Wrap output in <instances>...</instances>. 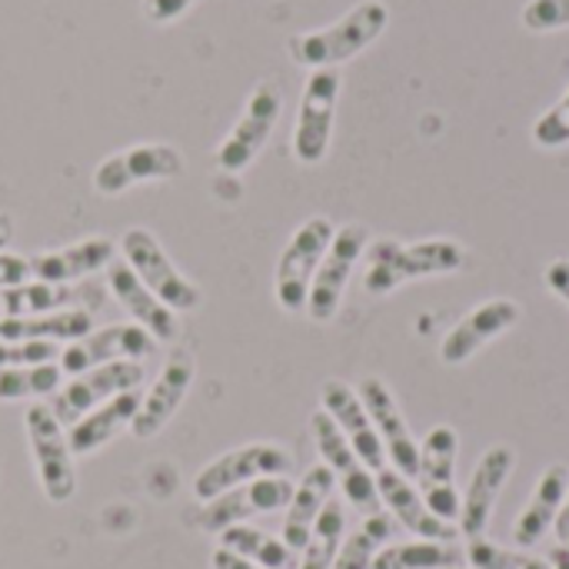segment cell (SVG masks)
Masks as SVG:
<instances>
[{
	"label": "cell",
	"mask_w": 569,
	"mask_h": 569,
	"mask_svg": "<svg viewBox=\"0 0 569 569\" xmlns=\"http://www.w3.org/2000/svg\"><path fill=\"white\" fill-rule=\"evenodd\" d=\"M367 253H370V267L363 273V290L373 297H387L413 280L460 273L470 263V253L453 237H427L417 243H400L393 237H383L370 243Z\"/></svg>",
	"instance_id": "cell-1"
},
{
	"label": "cell",
	"mask_w": 569,
	"mask_h": 569,
	"mask_svg": "<svg viewBox=\"0 0 569 569\" xmlns=\"http://www.w3.org/2000/svg\"><path fill=\"white\" fill-rule=\"evenodd\" d=\"M387 23H390V10L383 0H360L340 20H333L320 30L290 37L287 50H290L293 63H300L307 70L340 67V63L353 60L357 53H363L370 43H377L383 37Z\"/></svg>",
	"instance_id": "cell-2"
},
{
	"label": "cell",
	"mask_w": 569,
	"mask_h": 569,
	"mask_svg": "<svg viewBox=\"0 0 569 569\" xmlns=\"http://www.w3.org/2000/svg\"><path fill=\"white\" fill-rule=\"evenodd\" d=\"M120 253H123V263L150 287V293L160 297L173 313H183V310H197L200 307V300H203L200 287L170 260V253L160 247V240L147 227L123 230Z\"/></svg>",
	"instance_id": "cell-3"
},
{
	"label": "cell",
	"mask_w": 569,
	"mask_h": 569,
	"mask_svg": "<svg viewBox=\"0 0 569 569\" xmlns=\"http://www.w3.org/2000/svg\"><path fill=\"white\" fill-rule=\"evenodd\" d=\"M333 233H337V227L327 217H310L287 240V247H283V253L277 260V270H273V293H277V303L287 313H303L307 310L313 273H317Z\"/></svg>",
	"instance_id": "cell-4"
},
{
	"label": "cell",
	"mask_w": 569,
	"mask_h": 569,
	"mask_svg": "<svg viewBox=\"0 0 569 569\" xmlns=\"http://www.w3.org/2000/svg\"><path fill=\"white\" fill-rule=\"evenodd\" d=\"M340 87L343 77L337 67H323V70H310L303 93H300V110H297V123H293V157L303 167H317L323 163L330 140H333V120H337V100H340Z\"/></svg>",
	"instance_id": "cell-5"
},
{
	"label": "cell",
	"mask_w": 569,
	"mask_h": 569,
	"mask_svg": "<svg viewBox=\"0 0 569 569\" xmlns=\"http://www.w3.org/2000/svg\"><path fill=\"white\" fill-rule=\"evenodd\" d=\"M367 247H370V230L363 223L337 227V233H333V240H330V247H327V253L313 273L307 310H303L313 323H330L340 313L347 283H350L360 257L367 253Z\"/></svg>",
	"instance_id": "cell-6"
},
{
	"label": "cell",
	"mask_w": 569,
	"mask_h": 569,
	"mask_svg": "<svg viewBox=\"0 0 569 569\" xmlns=\"http://www.w3.org/2000/svg\"><path fill=\"white\" fill-rule=\"evenodd\" d=\"M23 427H27V443L33 453L43 497L50 503H67L77 493V470H73V453L63 423L57 420L50 403H33L23 417Z\"/></svg>",
	"instance_id": "cell-7"
},
{
	"label": "cell",
	"mask_w": 569,
	"mask_h": 569,
	"mask_svg": "<svg viewBox=\"0 0 569 569\" xmlns=\"http://www.w3.org/2000/svg\"><path fill=\"white\" fill-rule=\"evenodd\" d=\"M280 113H283L280 87L273 80H260L250 90L243 113L237 117V123L230 127V133L217 147V167L227 173H243L260 157V150L267 147L270 133L277 130Z\"/></svg>",
	"instance_id": "cell-8"
},
{
	"label": "cell",
	"mask_w": 569,
	"mask_h": 569,
	"mask_svg": "<svg viewBox=\"0 0 569 569\" xmlns=\"http://www.w3.org/2000/svg\"><path fill=\"white\" fill-rule=\"evenodd\" d=\"M293 470V453L280 443H247L237 450L220 453L193 477V497L210 503L213 497L253 483L260 477H287Z\"/></svg>",
	"instance_id": "cell-9"
},
{
	"label": "cell",
	"mask_w": 569,
	"mask_h": 569,
	"mask_svg": "<svg viewBox=\"0 0 569 569\" xmlns=\"http://www.w3.org/2000/svg\"><path fill=\"white\" fill-rule=\"evenodd\" d=\"M183 170H187V160L173 143H133L97 163L93 190L103 197H120L140 183L177 180Z\"/></svg>",
	"instance_id": "cell-10"
},
{
	"label": "cell",
	"mask_w": 569,
	"mask_h": 569,
	"mask_svg": "<svg viewBox=\"0 0 569 569\" xmlns=\"http://www.w3.org/2000/svg\"><path fill=\"white\" fill-rule=\"evenodd\" d=\"M457 453L460 437L450 423L433 427L420 443V463H417V490L427 500V507L447 520H460V490H457Z\"/></svg>",
	"instance_id": "cell-11"
},
{
	"label": "cell",
	"mask_w": 569,
	"mask_h": 569,
	"mask_svg": "<svg viewBox=\"0 0 569 569\" xmlns=\"http://www.w3.org/2000/svg\"><path fill=\"white\" fill-rule=\"evenodd\" d=\"M310 430H313L317 450L323 457V467L337 477V483H340L343 497L350 500V507H357L363 517L380 513L383 503H380V493H377V477L363 467V460L347 443V437L340 433V427L323 410H317L310 417Z\"/></svg>",
	"instance_id": "cell-12"
},
{
	"label": "cell",
	"mask_w": 569,
	"mask_h": 569,
	"mask_svg": "<svg viewBox=\"0 0 569 569\" xmlns=\"http://www.w3.org/2000/svg\"><path fill=\"white\" fill-rule=\"evenodd\" d=\"M140 383H143L140 360H113V363L93 367L87 373H77L67 387H60L53 393L50 410L57 413V420L63 427H73L80 417H87L90 410H97L110 397L127 393V390H137Z\"/></svg>",
	"instance_id": "cell-13"
},
{
	"label": "cell",
	"mask_w": 569,
	"mask_h": 569,
	"mask_svg": "<svg viewBox=\"0 0 569 569\" xmlns=\"http://www.w3.org/2000/svg\"><path fill=\"white\" fill-rule=\"evenodd\" d=\"M293 497V483L287 477H260L253 483H243V487H233L220 497H213L200 517H197V527L207 530V533H223L237 523H247L260 513H277V510H287Z\"/></svg>",
	"instance_id": "cell-14"
},
{
	"label": "cell",
	"mask_w": 569,
	"mask_h": 569,
	"mask_svg": "<svg viewBox=\"0 0 569 569\" xmlns=\"http://www.w3.org/2000/svg\"><path fill=\"white\" fill-rule=\"evenodd\" d=\"M523 320V307L510 297H493L483 300L480 307H473L440 343V360L447 367H463L467 360H473L480 350H487L493 340H500L503 333H510L517 323Z\"/></svg>",
	"instance_id": "cell-15"
},
{
	"label": "cell",
	"mask_w": 569,
	"mask_h": 569,
	"mask_svg": "<svg viewBox=\"0 0 569 569\" xmlns=\"http://www.w3.org/2000/svg\"><path fill=\"white\" fill-rule=\"evenodd\" d=\"M157 350V340L137 327V323H113L103 330H90L87 337L73 340L60 350L57 367L63 373H87L93 367L113 363V360H143Z\"/></svg>",
	"instance_id": "cell-16"
},
{
	"label": "cell",
	"mask_w": 569,
	"mask_h": 569,
	"mask_svg": "<svg viewBox=\"0 0 569 569\" xmlns=\"http://www.w3.org/2000/svg\"><path fill=\"white\" fill-rule=\"evenodd\" d=\"M517 467V453L503 443L490 447L480 463L473 467V477L467 483V493L460 497V520H457V530L467 537V540H477L487 533V527L493 523V510H497V500L510 480Z\"/></svg>",
	"instance_id": "cell-17"
},
{
	"label": "cell",
	"mask_w": 569,
	"mask_h": 569,
	"mask_svg": "<svg viewBox=\"0 0 569 569\" xmlns=\"http://www.w3.org/2000/svg\"><path fill=\"white\" fill-rule=\"evenodd\" d=\"M357 393H360V400H363V407H367V413H370V420H373V427L380 433V443L387 450L390 467L400 470L407 480H413L417 463H420V443H417V437H413V430H410V423H407V417H403V410H400V403L393 397V390L380 377H367Z\"/></svg>",
	"instance_id": "cell-18"
},
{
	"label": "cell",
	"mask_w": 569,
	"mask_h": 569,
	"mask_svg": "<svg viewBox=\"0 0 569 569\" xmlns=\"http://www.w3.org/2000/svg\"><path fill=\"white\" fill-rule=\"evenodd\" d=\"M193 373H197V363L187 350H173L160 370V377L153 380V387L140 397V407H137V417L130 423V433L137 440H150L157 437L173 417L177 410L183 407L190 387H193Z\"/></svg>",
	"instance_id": "cell-19"
},
{
	"label": "cell",
	"mask_w": 569,
	"mask_h": 569,
	"mask_svg": "<svg viewBox=\"0 0 569 569\" xmlns=\"http://www.w3.org/2000/svg\"><path fill=\"white\" fill-rule=\"evenodd\" d=\"M320 403H323V413L340 427L347 443L357 450L363 467L370 473L383 470L387 467V450L380 443V433H377V427H373L360 393L347 380H327L323 390H320Z\"/></svg>",
	"instance_id": "cell-20"
},
{
	"label": "cell",
	"mask_w": 569,
	"mask_h": 569,
	"mask_svg": "<svg viewBox=\"0 0 569 569\" xmlns=\"http://www.w3.org/2000/svg\"><path fill=\"white\" fill-rule=\"evenodd\" d=\"M377 477V493H380V503L390 510L393 523H400L403 530H410L417 540H443V543H453L460 537V530L447 520H440L427 500L420 497V490L393 467H383L373 473Z\"/></svg>",
	"instance_id": "cell-21"
},
{
	"label": "cell",
	"mask_w": 569,
	"mask_h": 569,
	"mask_svg": "<svg viewBox=\"0 0 569 569\" xmlns=\"http://www.w3.org/2000/svg\"><path fill=\"white\" fill-rule=\"evenodd\" d=\"M107 287H110V293H113V300L123 307V313L137 323V327H143L153 340H173L177 333H180V323H177V313L160 300V297H153L150 293V287L123 263V260H113L110 267H107Z\"/></svg>",
	"instance_id": "cell-22"
},
{
	"label": "cell",
	"mask_w": 569,
	"mask_h": 569,
	"mask_svg": "<svg viewBox=\"0 0 569 569\" xmlns=\"http://www.w3.org/2000/svg\"><path fill=\"white\" fill-rule=\"evenodd\" d=\"M569 493V470L563 463H553L540 473L527 507L520 510L517 523H513V543L520 550H533L547 540V533L553 530L563 503Z\"/></svg>",
	"instance_id": "cell-23"
},
{
	"label": "cell",
	"mask_w": 569,
	"mask_h": 569,
	"mask_svg": "<svg viewBox=\"0 0 569 569\" xmlns=\"http://www.w3.org/2000/svg\"><path fill=\"white\" fill-rule=\"evenodd\" d=\"M117 260V247L107 237H83L70 247L43 250L30 257V277L43 283H70L77 277L107 270Z\"/></svg>",
	"instance_id": "cell-24"
},
{
	"label": "cell",
	"mask_w": 569,
	"mask_h": 569,
	"mask_svg": "<svg viewBox=\"0 0 569 569\" xmlns=\"http://www.w3.org/2000/svg\"><path fill=\"white\" fill-rule=\"evenodd\" d=\"M140 397H143V393L127 390V393L110 397L107 403H100V407L90 410L87 417H80V420L67 430L70 453H73V457H90V453H97L100 447H107L110 440H117L123 430H130V423H133V417H137V407H140Z\"/></svg>",
	"instance_id": "cell-25"
},
{
	"label": "cell",
	"mask_w": 569,
	"mask_h": 569,
	"mask_svg": "<svg viewBox=\"0 0 569 569\" xmlns=\"http://www.w3.org/2000/svg\"><path fill=\"white\" fill-rule=\"evenodd\" d=\"M333 487H337V477L323 463L310 467L303 473V480L293 487V497L287 503V517H283V537H280L293 553H300L307 547L313 523L320 520L323 507L333 500Z\"/></svg>",
	"instance_id": "cell-26"
},
{
	"label": "cell",
	"mask_w": 569,
	"mask_h": 569,
	"mask_svg": "<svg viewBox=\"0 0 569 569\" xmlns=\"http://www.w3.org/2000/svg\"><path fill=\"white\" fill-rule=\"evenodd\" d=\"M93 330V317L87 310H53L40 317L0 320V340H47V343H73Z\"/></svg>",
	"instance_id": "cell-27"
},
{
	"label": "cell",
	"mask_w": 569,
	"mask_h": 569,
	"mask_svg": "<svg viewBox=\"0 0 569 569\" xmlns=\"http://www.w3.org/2000/svg\"><path fill=\"white\" fill-rule=\"evenodd\" d=\"M80 293L70 290L67 283H17L0 290V320H20V317H40L53 310H70V303Z\"/></svg>",
	"instance_id": "cell-28"
},
{
	"label": "cell",
	"mask_w": 569,
	"mask_h": 569,
	"mask_svg": "<svg viewBox=\"0 0 569 569\" xmlns=\"http://www.w3.org/2000/svg\"><path fill=\"white\" fill-rule=\"evenodd\" d=\"M467 563V550L443 540H413L383 547L370 569H457Z\"/></svg>",
	"instance_id": "cell-29"
},
{
	"label": "cell",
	"mask_w": 569,
	"mask_h": 569,
	"mask_svg": "<svg viewBox=\"0 0 569 569\" xmlns=\"http://www.w3.org/2000/svg\"><path fill=\"white\" fill-rule=\"evenodd\" d=\"M220 547L263 569H293V560H297L293 550L283 540H277V537H270V533H263L257 527H247V523H237V527L223 530Z\"/></svg>",
	"instance_id": "cell-30"
},
{
	"label": "cell",
	"mask_w": 569,
	"mask_h": 569,
	"mask_svg": "<svg viewBox=\"0 0 569 569\" xmlns=\"http://www.w3.org/2000/svg\"><path fill=\"white\" fill-rule=\"evenodd\" d=\"M393 537V517H387L383 510L367 517L360 523V530H353L343 543H340V553L333 560V569H370L377 553L390 543Z\"/></svg>",
	"instance_id": "cell-31"
},
{
	"label": "cell",
	"mask_w": 569,
	"mask_h": 569,
	"mask_svg": "<svg viewBox=\"0 0 569 569\" xmlns=\"http://www.w3.org/2000/svg\"><path fill=\"white\" fill-rule=\"evenodd\" d=\"M343 533H347V510L340 500H330L320 513V520L313 523V533L307 540V547L300 550L303 560L297 569H333V560L340 553V543H343Z\"/></svg>",
	"instance_id": "cell-32"
},
{
	"label": "cell",
	"mask_w": 569,
	"mask_h": 569,
	"mask_svg": "<svg viewBox=\"0 0 569 569\" xmlns=\"http://www.w3.org/2000/svg\"><path fill=\"white\" fill-rule=\"evenodd\" d=\"M63 387V370L57 363H37V367H13L0 370V400H40L53 397Z\"/></svg>",
	"instance_id": "cell-33"
},
{
	"label": "cell",
	"mask_w": 569,
	"mask_h": 569,
	"mask_svg": "<svg viewBox=\"0 0 569 569\" xmlns=\"http://www.w3.org/2000/svg\"><path fill=\"white\" fill-rule=\"evenodd\" d=\"M467 563L470 569H550L547 557H537L530 550H510V547H500L487 537H477L467 543Z\"/></svg>",
	"instance_id": "cell-34"
},
{
	"label": "cell",
	"mask_w": 569,
	"mask_h": 569,
	"mask_svg": "<svg viewBox=\"0 0 569 569\" xmlns=\"http://www.w3.org/2000/svg\"><path fill=\"white\" fill-rule=\"evenodd\" d=\"M57 357H60V347L47 340H0V370L57 363Z\"/></svg>",
	"instance_id": "cell-35"
},
{
	"label": "cell",
	"mask_w": 569,
	"mask_h": 569,
	"mask_svg": "<svg viewBox=\"0 0 569 569\" xmlns=\"http://www.w3.org/2000/svg\"><path fill=\"white\" fill-rule=\"evenodd\" d=\"M533 143L543 150H560L569 143V87L563 90V97L540 113V120L533 123Z\"/></svg>",
	"instance_id": "cell-36"
},
{
	"label": "cell",
	"mask_w": 569,
	"mask_h": 569,
	"mask_svg": "<svg viewBox=\"0 0 569 569\" xmlns=\"http://www.w3.org/2000/svg\"><path fill=\"white\" fill-rule=\"evenodd\" d=\"M523 27L533 33H553L569 27V0H530L520 13Z\"/></svg>",
	"instance_id": "cell-37"
},
{
	"label": "cell",
	"mask_w": 569,
	"mask_h": 569,
	"mask_svg": "<svg viewBox=\"0 0 569 569\" xmlns=\"http://www.w3.org/2000/svg\"><path fill=\"white\" fill-rule=\"evenodd\" d=\"M193 3H197V0H140V10H143V17H147L150 23L163 27V23L180 20Z\"/></svg>",
	"instance_id": "cell-38"
},
{
	"label": "cell",
	"mask_w": 569,
	"mask_h": 569,
	"mask_svg": "<svg viewBox=\"0 0 569 569\" xmlns=\"http://www.w3.org/2000/svg\"><path fill=\"white\" fill-rule=\"evenodd\" d=\"M27 277H30V260L27 257L0 253V290L3 287H17V283H27Z\"/></svg>",
	"instance_id": "cell-39"
},
{
	"label": "cell",
	"mask_w": 569,
	"mask_h": 569,
	"mask_svg": "<svg viewBox=\"0 0 569 569\" xmlns=\"http://www.w3.org/2000/svg\"><path fill=\"white\" fill-rule=\"evenodd\" d=\"M547 283H550V290L569 307V260H553L547 267Z\"/></svg>",
	"instance_id": "cell-40"
},
{
	"label": "cell",
	"mask_w": 569,
	"mask_h": 569,
	"mask_svg": "<svg viewBox=\"0 0 569 569\" xmlns=\"http://www.w3.org/2000/svg\"><path fill=\"white\" fill-rule=\"evenodd\" d=\"M213 569H263L257 567V563H250V560H243V557H237V553H230V550H217L213 553Z\"/></svg>",
	"instance_id": "cell-41"
},
{
	"label": "cell",
	"mask_w": 569,
	"mask_h": 569,
	"mask_svg": "<svg viewBox=\"0 0 569 569\" xmlns=\"http://www.w3.org/2000/svg\"><path fill=\"white\" fill-rule=\"evenodd\" d=\"M547 560H550V569H569V547H563V543L553 547Z\"/></svg>",
	"instance_id": "cell-42"
},
{
	"label": "cell",
	"mask_w": 569,
	"mask_h": 569,
	"mask_svg": "<svg viewBox=\"0 0 569 569\" xmlns=\"http://www.w3.org/2000/svg\"><path fill=\"white\" fill-rule=\"evenodd\" d=\"M13 240V220L7 217V213H0V253H3V247Z\"/></svg>",
	"instance_id": "cell-43"
},
{
	"label": "cell",
	"mask_w": 569,
	"mask_h": 569,
	"mask_svg": "<svg viewBox=\"0 0 569 569\" xmlns=\"http://www.w3.org/2000/svg\"><path fill=\"white\" fill-rule=\"evenodd\" d=\"M557 537H560V543H563V547H569V527H567V530H560Z\"/></svg>",
	"instance_id": "cell-44"
},
{
	"label": "cell",
	"mask_w": 569,
	"mask_h": 569,
	"mask_svg": "<svg viewBox=\"0 0 569 569\" xmlns=\"http://www.w3.org/2000/svg\"><path fill=\"white\" fill-rule=\"evenodd\" d=\"M457 569H467V567H457Z\"/></svg>",
	"instance_id": "cell-45"
}]
</instances>
